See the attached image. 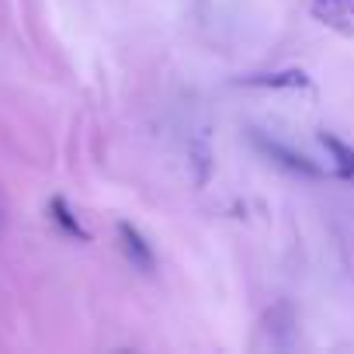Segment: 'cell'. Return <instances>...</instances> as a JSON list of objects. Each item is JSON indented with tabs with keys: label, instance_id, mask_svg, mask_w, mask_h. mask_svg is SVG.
<instances>
[{
	"label": "cell",
	"instance_id": "obj_1",
	"mask_svg": "<svg viewBox=\"0 0 354 354\" xmlns=\"http://www.w3.org/2000/svg\"><path fill=\"white\" fill-rule=\"evenodd\" d=\"M250 142H254L268 160H274L278 167H285V170H292V174H299V177H323V167H316L306 153H295L292 146H285V142H278V139H268V136L257 132V129H250Z\"/></svg>",
	"mask_w": 354,
	"mask_h": 354
},
{
	"label": "cell",
	"instance_id": "obj_2",
	"mask_svg": "<svg viewBox=\"0 0 354 354\" xmlns=\"http://www.w3.org/2000/svg\"><path fill=\"white\" fill-rule=\"evenodd\" d=\"M118 240H122V250L125 257L139 268V271H153L156 268V257H153V247L142 240V233L129 223H118Z\"/></svg>",
	"mask_w": 354,
	"mask_h": 354
},
{
	"label": "cell",
	"instance_id": "obj_3",
	"mask_svg": "<svg viewBox=\"0 0 354 354\" xmlns=\"http://www.w3.org/2000/svg\"><path fill=\"white\" fill-rule=\"evenodd\" d=\"M319 142H323L326 153L333 156V163H337V177H344V181H354V149H351L344 139H337L333 132H319Z\"/></svg>",
	"mask_w": 354,
	"mask_h": 354
},
{
	"label": "cell",
	"instance_id": "obj_4",
	"mask_svg": "<svg viewBox=\"0 0 354 354\" xmlns=\"http://www.w3.org/2000/svg\"><path fill=\"white\" fill-rule=\"evenodd\" d=\"M240 84L247 87H306V73L299 70H288V73H268V77H243Z\"/></svg>",
	"mask_w": 354,
	"mask_h": 354
},
{
	"label": "cell",
	"instance_id": "obj_5",
	"mask_svg": "<svg viewBox=\"0 0 354 354\" xmlns=\"http://www.w3.org/2000/svg\"><path fill=\"white\" fill-rule=\"evenodd\" d=\"M49 212H53V223H56V226H63L70 236H77V240H87V230L77 223V216L70 212V205H66L63 198H53V202H49Z\"/></svg>",
	"mask_w": 354,
	"mask_h": 354
},
{
	"label": "cell",
	"instance_id": "obj_6",
	"mask_svg": "<svg viewBox=\"0 0 354 354\" xmlns=\"http://www.w3.org/2000/svg\"><path fill=\"white\" fill-rule=\"evenodd\" d=\"M326 4H344V0H326Z\"/></svg>",
	"mask_w": 354,
	"mask_h": 354
}]
</instances>
